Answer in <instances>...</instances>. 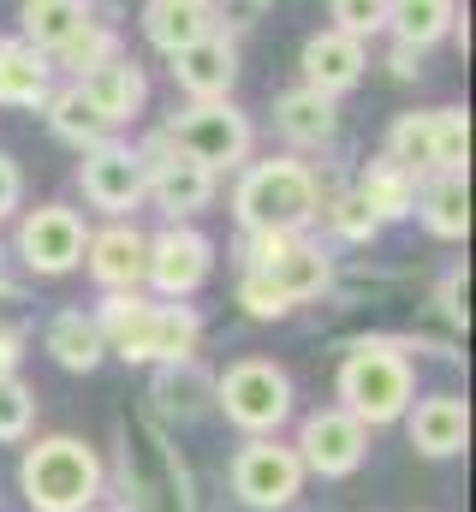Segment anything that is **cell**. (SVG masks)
Instances as JSON below:
<instances>
[{"mask_svg":"<svg viewBox=\"0 0 476 512\" xmlns=\"http://www.w3.org/2000/svg\"><path fill=\"white\" fill-rule=\"evenodd\" d=\"M328 286V256L322 245H304L298 233H244V274H238V304L256 322H280L304 298Z\"/></svg>","mask_w":476,"mask_h":512,"instance_id":"6da1fadb","label":"cell"},{"mask_svg":"<svg viewBox=\"0 0 476 512\" xmlns=\"http://www.w3.org/2000/svg\"><path fill=\"white\" fill-rule=\"evenodd\" d=\"M102 346L119 352L125 364H191L203 322L191 304H149L137 292H108L96 310Z\"/></svg>","mask_w":476,"mask_h":512,"instance_id":"7a4b0ae2","label":"cell"},{"mask_svg":"<svg viewBox=\"0 0 476 512\" xmlns=\"http://www.w3.org/2000/svg\"><path fill=\"white\" fill-rule=\"evenodd\" d=\"M233 215L244 233H304L322 215V185L304 161L280 155V161H256L244 167L233 191Z\"/></svg>","mask_w":476,"mask_h":512,"instance_id":"3957f363","label":"cell"},{"mask_svg":"<svg viewBox=\"0 0 476 512\" xmlns=\"http://www.w3.org/2000/svg\"><path fill=\"white\" fill-rule=\"evenodd\" d=\"M18 489H24L30 512H90L102 495V459L78 435H48L24 453Z\"/></svg>","mask_w":476,"mask_h":512,"instance_id":"277c9868","label":"cell"},{"mask_svg":"<svg viewBox=\"0 0 476 512\" xmlns=\"http://www.w3.org/2000/svg\"><path fill=\"white\" fill-rule=\"evenodd\" d=\"M411 358L387 340H357L340 364V411H352L363 429H381V423H399L411 411Z\"/></svg>","mask_w":476,"mask_h":512,"instance_id":"5b68a950","label":"cell"},{"mask_svg":"<svg viewBox=\"0 0 476 512\" xmlns=\"http://www.w3.org/2000/svg\"><path fill=\"white\" fill-rule=\"evenodd\" d=\"M161 143H173L191 161H203L209 173H221V167H244L250 161L256 131H250V120L238 114L233 102H191L185 114H173L161 126Z\"/></svg>","mask_w":476,"mask_h":512,"instance_id":"8992f818","label":"cell"},{"mask_svg":"<svg viewBox=\"0 0 476 512\" xmlns=\"http://www.w3.org/2000/svg\"><path fill=\"white\" fill-rule=\"evenodd\" d=\"M215 399L244 435H274L292 417V376L268 358H238L233 370L215 382Z\"/></svg>","mask_w":476,"mask_h":512,"instance_id":"52a82bcc","label":"cell"},{"mask_svg":"<svg viewBox=\"0 0 476 512\" xmlns=\"http://www.w3.org/2000/svg\"><path fill=\"white\" fill-rule=\"evenodd\" d=\"M387 155L405 161L411 173L429 167V173H465V155H471V120L465 108H435V114H399L387 131Z\"/></svg>","mask_w":476,"mask_h":512,"instance_id":"ba28073f","label":"cell"},{"mask_svg":"<svg viewBox=\"0 0 476 512\" xmlns=\"http://www.w3.org/2000/svg\"><path fill=\"white\" fill-rule=\"evenodd\" d=\"M298 489H304V465H298V453H292L286 441L250 435V441L233 453V495L244 501V507L280 512V507L298 501Z\"/></svg>","mask_w":476,"mask_h":512,"instance_id":"9c48e42d","label":"cell"},{"mask_svg":"<svg viewBox=\"0 0 476 512\" xmlns=\"http://www.w3.org/2000/svg\"><path fill=\"white\" fill-rule=\"evenodd\" d=\"M143 197H155V209L167 215V221H191L197 209H209V197H215V173L203 167V161H191L185 149H173V143H149L143 149Z\"/></svg>","mask_w":476,"mask_h":512,"instance_id":"30bf717a","label":"cell"},{"mask_svg":"<svg viewBox=\"0 0 476 512\" xmlns=\"http://www.w3.org/2000/svg\"><path fill=\"white\" fill-rule=\"evenodd\" d=\"M84 245H90V233H84V215L78 209H66V203H42V209H30L24 221H18V256L36 268V274H72L78 262H84Z\"/></svg>","mask_w":476,"mask_h":512,"instance_id":"8fae6325","label":"cell"},{"mask_svg":"<svg viewBox=\"0 0 476 512\" xmlns=\"http://www.w3.org/2000/svg\"><path fill=\"white\" fill-rule=\"evenodd\" d=\"M292 453H298V465L316 471V477H352L357 465H363V453H369V429L357 423L352 411L328 405V411H310V417H304Z\"/></svg>","mask_w":476,"mask_h":512,"instance_id":"7c38bea8","label":"cell"},{"mask_svg":"<svg viewBox=\"0 0 476 512\" xmlns=\"http://www.w3.org/2000/svg\"><path fill=\"white\" fill-rule=\"evenodd\" d=\"M78 185H84V203H90V209H102V215H131V209L143 203V149L102 137L96 149H84Z\"/></svg>","mask_w":476,"mask_h":512,"instance_id":"4fadbf2b","label":"cell"},{"mask_svg":"<svg viewBox=\"0 0 476 512\" xmlns=\"http://www.w3.org/2000/svg\"><path fill=\"white\" fill-rule=\"evenodd\" d=\"M209 268H215V245L197 233V227H185V221H173L161 239H149V262H143V280L161 292V298H191L203 280H209Z\"/></svg>","mask_w":476,"mask_h":512,"instance_id":"5bb4252c","label":"cell"},{"mask_svg":"<svg viewBox=\"0 0 476 512\" xmlns=\"http://www.w3.org/2000/svg\"><path fill=\"white\" fill-rule=\"evenodd\" d=\"M167 60H173V84L191 102H227V90L238 78V48H233V36H221V30L191 42V48H179V54H167Z\"/></svg>","mask_w":476,"mask_h":512,"instance_id":"9a60e30c","label":"cell"},{"mask_svg":"<svg viewBox=\"0 0 476 512\" xmlns=\"http://www.w3.org/2000/svg\"><path fill=\"white\" fill-rule=\"evenodd\" d=\"M298 66H304V84H310V90H322V96H346L357 78H363L369 54H363V42L346 36V30H316V36L304 42Z\"/></svg>","mask_w":476,"mask_h":512,"instance_id":"2e32d148","label":"cell"},{"mask_svg":"<svg viewBox=\"0 0 476 512\" xmlns=\"http://www.w3.org/2000/svg\"><path fill=\"white\" fill-rule=\"evenodd\" d=\"M405 429H411V447L423 459H453L471 441V411H465L459 393H429V399H417V411L405 417Z\"/></svg>","mask_w":476,"mask_h":512,"instance_id":"e0dca14e","label":"cell"},{"mask_svg":"<svg viewBox=\"0 0 476 512\" xmlns=\"http://www.w3.org/2000/svg\"><path fill=\"white\" fill-rule=\"evenodd\" d=\"M215 30H221V6L215 0H143V36L161 54H179V48L215 36Z\"/></svg>","mask_w":476,"mask_h":512,"instance_id":"ac0fdd59","label":"cell"},{"mask_svg":"<svg viewBox=\"0 0 476 512\" xmlns=\"http://www.w3.org/2000/svg\"><path fill=\"white\" fill-rule=\"evenodd\" d=\"M78 90H84V102H90L108 126H125V120L143 108V96H149L143 66H131V60H119V54H108V60L90 66V72H78Z\"/></svg>","mask_w":476,"mask_h":512,"instance_id":"d6986e66","label":"cell"},{"mask_svg":"<svg viewBox=\"0 0 476 512\" xmlns=\"http://www.w3.org/2000/svg\"><path fill=\"white\" fill-rule=\"evenodd\" d=\"M54 96V60L24 36H0V108H42Z\"/></svg>","mask_w":476,"mask_h":512,"instance_id":"ffe728a7","label":"cell"},{"mask_svg":"<svg viewBox=\"0 0 476 512\" xmlns=\"http://www.w3.org/2000/svg\"><path fill=\"white\" fill-rule=\"evenodd\" d=\"M84 262H90L96 286H108V292H137V286H143V262H149V239L119 221V227L96 233V239L84 245Z\"/></svg>","mask_w":476,"mask_h":512,"instance_id":"44dd1931","label":"cell"},{"mask_svg":"<svg viewBox=\"0 0 476 512\" xmlns=\"http://www.w3.org/2000/svg\"><path fill=\"white\" fill-rule=\"evenodd\" d=\"M357 197H363V209H369L375 221H399V215L417 209V173H411L405 161H393V155H375V161L357 173Z\"/></svg>","mask_w":476,"mask_h":512,"instance_id":"7402d4cb","label":"cell"},{"mask_svg":"<svg viewBox=\"0 0 476 512\" xmlns=\"http://www.w3.org/2000/svg\"><path fill=\"white\" fill-rule=\"evenodd\" d=\"M42 346H48V358H54L60 370H72V376H90V370L108 358L102 328H96V316H84V310H60V316L48 322Z\"/></svg>","mask_w":476,"mask_h":512,"instance_id":"603a6c76","label":"cell"},{"mask_svg":"<svg viewBox=\"0 0 476 512\" xmlns=\"http://www.w3.org/2000/svg\"><path fill=\"white\" fill-rule=\"evenodd\" d=\"M417 215L435 239H465L471 233V185L465 173H435L417 197Z\"/></svg>","mask_w":476,"mask_h":512,"instance_id":"cb8c5ba5","label":"cell"},{"mask_svg":"<svg viewBox=\"0 0 476 512\" xmlns=\"http://www.w3.org/2000/svg\"><path fill=\"white\" fill-rule=\"evenodd\" d=\"M453 18H459V0H387V24L381 30H393V42L429 54L453 30Z\"/></svg>","mask_w":476,"mask_h":512,"instance_id":"d4e9b609","label":"cell"},{"mask_svg":"<svg viewBox=\"0 0 476 512\" xmlns=\"http://www.w3.org/2000/svg\"><path fill=\"white\" fill-rule=\"evenodd\" d=\"M90 18H96L90 0H24V42L42 54H60Z\"/></svg>","mask_w":476,"mask_h":512,"instance_id":"484cf974","label":"cell"},{"mask_svg":"<svg viewBox=\"0 0 476 512\" xmlns=\"http://www.w3.org/2000/svg\"><path fill=\"white\" fill-rule=\"evenodd\" d=\"M274 126L286 131L292 143H328L334 137V126H340V114H334V96H322V90H286L280 102H274Z\"/></svg>","mask_w":476,"mask_h":512,"instance_id":"4316f807","label":"cell"},{"mask_svg":"<svg viewBox=\"0 0 476 512\" xmlns=\"http://www.w3.org/2000/svg\"><path fill=\"white\" fill-rule=\"evenodd\" d=\"M42 108H48L54 137H60V143H72V149H96V143L114 131L96 108H90V102H84V90H78V84H72V90H60V96H48Z\"/></svg>","mask_w":476,"mask_h":512,"instance_id":"83f0119b","label":"cell"},{"mask_svg":"<svg viewBox=\"0 0 476 512\" xmlns=\"http://www.w3.org/2000/svg\"><path fill=\"white\" fill-rule=\"evenodd\" d=\"M36 423V393L18 376H0V441H24Z\"/></svg>","mask_w":476,"mask_h":512,"instance_id":"f1b7e54d","label":"cell"},{"mask_svg":"<svg viewBox=\"0 0 476 512\" xmlns=\"http://www.w3.org/2000/svg\"><path fill=\"white\" fill-rule=\"evenodd\" d=\"M328 12H334V30H346L357 42H369L387 24V0H328Z\"/></svg>","mask_w":476,"mask_h":512,"instance_id":"f546056e","label":"cell"},{"mask_svg":"<svg viewBox=\"0 0 476 512\" xmlns=\"http://www.w3.org/2000/svg\"><path fill=\"white\" fill-rule=\"evenodd\" d=\"M108 54H114V30H102L96 18H90V24H84V30H78V36H72V42L60 48V60H66V66H78V72L102 66Z\"/></svg>","mask_w":476,"mask_h":512,"instance_id":"4dcf8cb0","label":"cell"},{"mask_svg":"<svg viewBox=\"0 0 476 512\" xmlns=\"http://www.w3.org/2000/svg\"><path fill=\"white\" fill-rule=\"evenodd\" d=\"M328 221H334L352 245H363V239H375V233H381V221L363 209V197H357V191H346V197H334V203H328Z\"/></svg>","mask_w":476,"mask_h":512,"instance_id":"1f68e13d","label":"cell"},{"mask_svg":"<svg viewBox=\"0 0 476 512\" xmlns=\"http://www.w3.org/2000/svg\"><path fill=\"white\" fill-rule=\"evenodd\" d=\"M18 197H24V173H18V161L0 149V221L18 209Z\"/></svg>","mask_w":476,"mask_h":512,"instance_id":"d6a6232c","label":"cell"},{"mask_svg":"<svg viewBox=\"0 0 476 512\" xmlns=\"http://www.w3.org/2000/svg\"><path fill=\"white\" fill-rule=\"evenodd\" d=\"M387 66H393V78H417V72H423V48L393 42V60H387Z\"/></svg>","mask_w":476,"mask_h":512,"instance_id":"836d02e7","label":"cell"},{"mask_svg":"<svg viewBox=\"0 0 476 512\" xmlns=\"http://www.w3.org/2000/svg\"><path fill=\"white\" fill-rule=\"evenodd\" d=\"M12 370H18V334L0 328V376H12Z\"/></svg>","mask_w":476,"mask_h":512,"instance_id":"e575fe53","label":"cell"}]
</instances>
